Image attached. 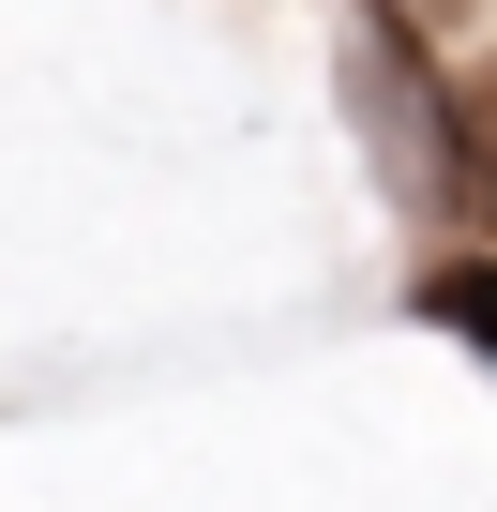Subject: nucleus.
<instances>
[{"label":"nucleus","instance_id":"obj_1","mask_svg":"<svg viewBox=\"0 0 497 512\" xmlns=\"http://www.w3.org/2000/svg\"><path fill=\"white\" fill-rule=\"evenodd\" d=\"M347 106H362V136H377V166H392L407 196H452V151H437L452 91L407 61V31H392V16H362V31H347Z\"/></svg>","mask_w":497,"mask_h":512},{"label":"nucleus","instance_id":"obj_2","mask_svg":"<svg viewBox=\"0 0 497 512\" xmlns=\"http://www.w3.org/2000/svg\"><path fill=\"white\" fill-rule=\"evenodd\" d=\"M422 317L467 332V347L497 362V256H437V272H422Z\"/></svg>","mask_w":497,"mask_h":512}]
</instances>
